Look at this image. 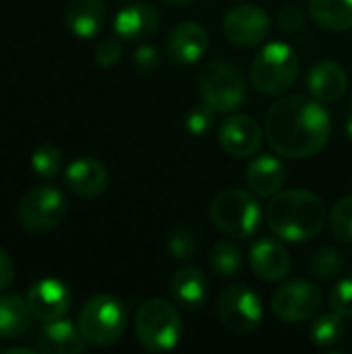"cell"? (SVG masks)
Masks as SVG:
<instances>
[{"label": "cell", "mask_w": 352, "mask_h": 354, "mask_svg": "<svg viewBox=\"0 0 352 354\" xmlns=\"http://www.w3.org/2000/svg\"><path fill=\"white\" fill-rule=\"evenodd\" d=\"M263 133L278 156L307 160L326 147L332 120L313 95H286L266 112Z\"/></svg>", "instance_id": "6da1fadb"}, {"label": "cell", "mask_w": 352, "mask_h": 354, "mask_svg": "<svg viewBox=\"0 0 352 354\" xmlns=\"http://www.w3.org/2000/svg\"><path fill=\"white\" fill-rule=\"evenodd\" d=\"M266 222L278 239L305 243L322 232L326 224V203L311 191H280L266 207Z\"/></svg>", "instance_id": "7a4b0ae2"}, {"label": "cell", "mask_w": 352, "mask_h": 354, "mask_svg": "<svg viewBox=\"0 0 352 354\" xmlns=\"http://www.w3.org/2000/svg\"><path fill=\"white\" fill-rule=\"evenodd\" d=\"M135 332L147 353H170L183 338V319L168 301L147 299L137 309Z\"/></svg>", "instance_id": "3957f363"}, {"label": "cell", "mask_w": 352, "mask_h": 354, "mask_svg": "<svg viewBox=\"0 0 352 354\" xmlns=\"http://www.w3.org/2000/svg\"><path fill=\"white\" fill-rule=\"evenodd\" d=\"M203 102L218 114L239 110L247 100V81L241 68L224 58L210 60L197 77Z\"/></svg>", "instance_id": "277c9868"}, {"label": "cell", "mask_w": 352, "mask_h": 354, "mask_svg": "<svg viewBox=\"0 0 352 354\" xmlns=\"http://www.w3.org/2000/svg\"><path fill=\"white\" fill-rule=\"evenodd\" d=\"M299 56L293 46L284 41L266 44L251 64V81L257 91L266 95H280L293 87L299 77Z\"/></svg>", "instance_id": "5b68a950"}, {"label": "cell", "mask_w": 352, "mask_h": 354, "mask_svg": "<svg viewBox=\"0 0 352 354\" xmlns=\"http://www.w3.org/2000/svg\"><path fill=\"white\" fill-rule=\"evenodd\" d=\"M77 326L87 344L110 346L124 334L127 309L116 297L98 295L81 307Z\"/></svg>", "instance_id": "8992f818"}, {"label": "cell", "mask_w": 352, "mask_h": 354, "mask_svg": "<svg viewBox=\"0 0 352 354\" xmlns=\"http://www.w3.org/2000/svg\"><path fill=\"white\" fill-rule=\"evenodd\" d=\"M214 226L230 239H249L261 222V207L251 193L226 189L216 195L210 207Z\"/></svg>", "instance_id": "52a82bcc"}, {"label": "cell", "mask_w": 352, "mask_h": 354, "mask_svg": "<svg viewBox=\"0 0 352 354\" xmlns=\"http://www.w3.org/2000/svg\"><path fill=\"white\" fill-rule=\"evenodd\" d=\"M66 216L64 195L50 185H39L31 189L17 207V218L21 226L29 232L41 234L56 228Z\"/></svg>", "instance_id": "ba28073f"}, {"label": "cell", "mask_w": 352, "mask_h": 354, "mask_svg": "<svg viewBox=\"0 0 352 354\" xmlns=\"http://www.w3.org/2000/svg\"><path fill=\"white\" fill-rule=\"evenodd\" d=\"M216 311H218L222 326L228 332L239 334V336H245L257 330L263 317V307H261L259 297L245 284L226 286L218 297Z\"/></svg>", "instance_id": "9c48e42d"}, {"label": "cell", "mask_w": 352, "mask_h": 354, "mask_svg": "<svg viewBox=\"0 0 352 354\" xmlns=\"http://www.w3.org/2000/svg\"><path fill=\"white\" fill-rule=\"evenodd\" d=\"M322 307V292L307 280H293L282 284L272 297V311L286 324L309 322Z\"/></svg>", "instance_id": "30bf717a"}, {"label": "cell", "mask_w": 352, "mask_h": 354, "mask_svg": "<svg viewBox=\"0 0 352 354\" xmlns=\"http://www.w3.org/2000/svg\"><path fill=\"white\" fill-rule=\"evenodd\" d=\"M218 143L232 158H251L261 149L263 131L253 116L232 114L220 122Z\"/></svg>", "instance_id": "8fae6325"}, {"label": "cell", "mask_w": 352, "mask_h": 354, "mask_svg": "<svg viewBox=\"0 0 352 354\" xmlns=\"http://www.w3.org/2000/svg\"><path fill=\"white\" fill-rule=\"evenodd\" d=\"M224 33L241 48L257 46L270 33V15L257 4L234 6L224 17Z\"/></svg>", "instance_id": "7c38bea8"}, {"label": "cell", "mask_w": 352, "mask_h": 354, "mask_svg": "<svg viewBox=\"0 0 352 354\" xmlns=\"http://www.w3.org/2000/svg\"><path fill=\"white\" fill-rule=\"evenodd\" d=\"M73 303L71 290L64 282L56 278H44L35 282L27 292V305L35 319L39 322H54L68 313Z\"/></svg>", "instance_id": "4fadbf2b"}, {"label": "cell", "mask_w": 352, "mask_h": 354, "mask_svg": "<svg viewBox=\"0 0 352 354\" xmlns=\"http://www.w3.org/2000/svg\"><path fill=\"white\" fill-rule=\"evenodd\" d=\"M166 48L168 56L176 64H195L205 56L210 48V35L203 25L195 21H183L172 27Z\"/></svg>", "instance_id": "5bb4252c"}, {"label": "cell", "mask_w": 352, "mask_h": 354, "mask_svg": "<svg viewBox=\"0 0 352 354\" xmlns=\"http://www.w3.org/2000/svg\"><path fill=\"white\" fill-rule=\"evenodd\" d=\"M249 261L255 276L263 282H280L290 272V257L276 239H257L249 249Z\"/></svg>", "instance_id": "9a60e30c"}, {"label": "cell", "mask_w": 352, "mask_h": 354, "mask_svg": "<svg viewBox=\"0 0 352 354\" xmlns=\"http://www.w3.org/2000/svg\"><path fill=\"white\" fill-rule=\"evenodd\" d=\"M85 344L79 326L64 317L44 322L35 338V351L41 354H79L85 351Z\"/></svg>", "instance_id": "2e32d148"}, {"label": "cell", "mask_w": 352, "mask_h": 354, "mask_svg": "<svg viewBox=\"0 0 352 354\" xmlns=\"http://www.w3.org/2000/svg\"><path fill=\"white\" fill-rule=\"evenodd\" d=\"M108 8L104 0H66L64 23L81 39L95 37L106 25Z\"/></svg>", "instance_id": "e0dca14e"}, {"label": "cell", "mask_w": 352, "mask_h": 354, "mask_svg": "<svg viewBox=\"0 0 352 354\" xmlns=\"http://www.w3.org/2000/svg\"><path fill=\"white\" fill-rule=\"evenodd\" d=\"M160 29V12L149 4H129L114 17V31L124 41H141Z\"/></svg>", "instance_id": "ac0fdd59"}, {"label": "cell", "mask_w": 352, "mask_h": 354, "mask_svg": "<svg viewBox=\"0 0 352 354\" xmlns=\"http://www.w3.org/2000/svg\"><path fill=\"white\" fill-rule=\"evenodd\" d=\"M66 187L83 199L98 197L108 187V170L95 158H79L71 162L64 174Z\"/></svg>", "instance_id": "d6986e66"}, {"label": "cell", "mask_w": 352, "mask_h": 354, "mask_svg": "<svg viewBox=\"0 0 352 354\" xmlns=\"http://www.w3.org/2000/svg\"><path fill=\"white\" fill-rule=\"evenodd\" d=\"M286 180V168L280 158L276 156H255L247 168V185L255 197L272 199L280 193L282 185Z\"/></svg>", "instance_id": "ffe728a7"}, {"label": "cell", "mask_w": 352, "mask_h": 354, "mask_svg": "<svg viewBox=\"0 0 352 354\" xmlns=\"http://www.w3.org/2000/svg\"><path fill=\"white\" fill-rule=\"evenodd\" d=\"M307 89L322 104L336 102L349 89V75L338 62L322 60L311 68V73L307 77Z\"/></svg>", "instance_id": "44dd1931"}, {"label": "cell", "mask_w": 352, "mask_h": 354, "mask_svg": "<svg viewBox=\"0 0 352 354\" xmlns=\"http://www.w3.org/2000/svg\"><path fill=\"white\" fill-rule=\"evenodd\" d=\"M170 292L174 297V301L187 309V311H199L205 305L207 299V282L205 276L193 268V266H185L180 270L174 272L172 280H170Z\"/></svg>", "instance_id": "7402d4cb"}, {"label": "cell", "mask_w": 352, "mask_h": 354, "mask_svg": "<svg viewBox=\"0 0 352 354\" xmlns=\"http://www.w3.org/2000/svg\"><path fill=\"white\" fill-rule=\"evenodd\" d=\"M31 309L27 299L17 295L0 297V338H19L31 326Z\"/></svg>", "instance_id": "603a6c76"}, {"label": "cell", "mask_w": 352, "mask_h": 354, "mask_svg": "<svg viewBox=\"0 0 352 354\" xmlns=\"http://www.w3.org/2000/svg\"><path fill=\"white\" fill-rule=\"evenodd\" d=\"M313 21L328 31H346L352 27V0H311Z\"/></svg>", "instance_id": "cb8c5ba5"}, {"label": "cell", "mask_w": 352, "mask_h": 354, "mask_svg": "<svg viewBox=\"0 0 352 354\" xmlns=\"http://www.w3.org/2000/svg\"><path fill=\"white\" fill-rule=\"evenodd\" d=\"M210 266L220 278H232L243 270V253L230 241H220L212 247Z\"/></svg>", "instance_id": "d4e9b609"}, {"label": "cell", "mask_w": 352, "mask_h": 354, "mask_svg": "<svg viewBox=\"0 0 352 354\" xmlns=\"http://www.w3.org/2000/svg\"><path fill=\"white\" fill-rule=\"evenodd\" d=\"M344 317L340 313H324L319 317L313 319L311 324V342L317 344V346H334L342 340L344 336Z\"/></svg>", "instance_id": "484cf974"}, {"label": "cell", "mask_w": 352, "mask_h": 354, "mask_svg": "<svg viewBox=\"0 0 352 354\" xmlns=\"http://www.w3.org/2000/svg\"><path fill=\"white\" fill-rule=\"evenodd\" d=\"M309 272L319 280H334L344 272V257L336 249L322 247L309 257Z\"/></svg>", "instance_id": "4316f807"}, {"label": "cell", "mask_w": 352, "mask_h": 354, "mask_svg": "<svg viewBox=\"0 0 352 354\" xmlns=\"http://www.w3.org/2000/svg\"><path fill=\"white\" fill-rule=\"evenodd\" d=\"M31 170L41 178H52L62 170V151L52 143H41L31 153Z\"/></svg>", "instance_id": "83f0119b"}, {"label": "cell", "mask_w": 352, "mask_h": 354, "mask_svg": "<svg viewBox=\"0 0 352 354\" xmlns=\"http://www.w3.org/2000/svg\"><path fill=\"white\" fill-rule=\"evenodd\" d=\"M330 228H332V234L340 243L352 245V195L342 197L334 205V209L330 214Z\"/></svg>", "instance_id": "f1b7e54d"}, {"label": "cell", "mask_w": 352, "mask_h": 354, "mask_svg": "<svg viewBox=\"0 0 352 354\" xmlns=\"http://www.w3.org/2000/svg\"><path fill=\"white\" fill-rule=\"evenodd\" d=\"M168 251L176 259H191L197 253V234L189 226H178L168 239Z\"/></svg>", "instance_id": "f546056e"}, {"label": "cell", "mask_w": 352, "mask_h": 354, "mask_svg": "<svg viewBox=\"0 0 352 354\" xmlns=\"http://www.w3.org/2000/svg\"><path fill=\"white\" fill-rule=\"evenodd\" d=\"M330 305L336 313H340L342 317L352 319V276L340 280L330 295Z\"/></svg>", "instance_id": "4dcf8cb0"}, {"label": "cell", "mask_w": 352, "mask_h": 354, "mask_svg": "<svg viewBox=\"0 0 352 354\" xmlns=\"http://www.w3.org/2000/svg\"><path fill=\"white\" fill-rule=\"evenodd\" d=\"M214 110L203 102V106H195L193 110H189L185 127L191 135H205L214 122Z\"/></svg>", "instance_id": "1f68e13d"}, {"label": "cell", "mask_w": 352, "mask_h": 354, "mask_svg": "<svg viewBox=\"0 0 352 354\" xmlns=\"http://www.w3.org/2000/svg\"><path fill=\"white\" fill-rule=\"evenodd\" d=\"M122 56V44L116 37H106L95 46V62L102 68H110L120 62Z\"/></svg>", "instance_id": "d6a6232c"}, {"label": "cell", "mask_w": 352, "mask_h": 354, "mask_svg": "<svg viewBox=\"0 0 352 354\" xmlns=\"http://www.w3.org/2000/svg\"><path fill=\"white\" fill-rule=\"evenodd\" d=\"M133 64L141 73H154L160 66V54L151 44H141L133 54Z\"/></svg>", "instance_id": "836d02e7"}, {"label": "cell", "mask_w": 352, "mask_h": 354, "mask_svg": "<svg viewBox=\"0 0 352 354\" xmlns=\"http://www.w3.org/2000/svg\"><path fill=\"white\" fill-rule=\"evenodd\" d=\"M278 23H280V29L282 31H288V33H295L299 29H303L305 25V15L299 6L295 4H288L280 10L278 15Z\"/></svg>", "instance_id": "e575fe53"}, {"label": "cell", "mask_w": 352, "mask_h": 354, "mask_svg": "<svg viewBox=\"0 0 352 354\" xmlns=\"http://www.w3.org/2000/svg\"><path fill=\"white\" fill-rule=\"evenodd\" d=\"M12 278H15V266H12V259L8 257L6 251L0 249V292L6 290L10 284H12Z\"/></svg>", "instance_id": "d590c367"}, {"label": "cell", "mask_w": 352, "mask_h": 354, "mask_svg": "<svg viewBox=\"0 0 352 354\" xmlns=\"http://www.w3.org/2000/svg\"><path fill=\"white\" fill-rule=\"evenodd\" d=\"M37 353L35 348H27V346H8L4 354H33Z\"/></svg>", "instance_id": "8d00e7d4"}, {"label": "cell", "mask_w": 352, "mask_h": 354, "mask_svg": "<svg viewBox=\"0 0 352 354\" xmlns=\"http://www.w3.org/2000/svg\"><path fill=\"white\" fill-rule=\"evenodd\" d=\"M346 133H349V137L352 139V110L351 114H349V120H346Z\"/></svg>", "instance_id": "74e56055"}, {"label": "cell", "mask_w": 352, "mask_h": 354, "mask_svg": "<svg viewBox=\"0 0 352 354\" xmlns=\"http://www.w3.org/2000/svg\"><path fill=\"white\" fill-rule=\"evenodd\" d=\"M162 2H168V4H185V2H191V0H162Z\"/></svg>", "instance_id": "f35d334b"}]
</instances>
